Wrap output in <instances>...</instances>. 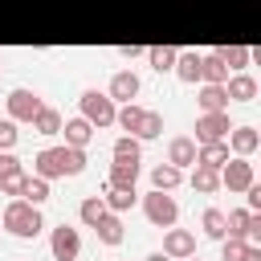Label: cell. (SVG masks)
Returning <instances> with one entry per match:
<instances>
[{
    "mask_svg": "<svg viewBox=\"0 0 261 261\" xmlns=\"http://www.w3.org/2000/svg\"><path fill=\"white\" fill-rule=\"evenodd\" d=\"M86 147H69V143H57V147H41L33 155V175L41 179H65V175H82L86 171Z\"/></svg>",
    "mask_w": 261,
    "mask_h": 261,
    "instance_id": "cell-1",
    "label": "cell"
},
{
    "mask_svg": "<svg viewBox=\"0 0 261 261\" xmlns=\"http://www.w3.org/2000/svg\"><path fill=\"white\" fill-rule=\"evenodd\" d=\"M0 224H4V232L20 237V241H33V237H41L45 216H41V208L29 204L24 196H12V200L4 204V212H0Z\"/></svg>",
    "mask_w": 261,
    "mask_h": 261,
    "instance_id": "cell-2",
    "label": "cell"
},
{
    "mask_svg": "<svg viewBox=\"0 0 261 261\" xmlns=\"http://www.w3.org/2000/svg\"><path fill=\"white\" fill-rule=\"evenodd\" d=\"M77 106H82V118H86L94 130L114 126V110H118V102H114L110 94H102V90H86V94L77 98Z\"/></svg>",
    "mask_w": 261,
    "mask_h": 261,
    "instance_id": "cell-3",
    "label": "cell"
},
{
    "mask_svg": "<svg viewBox=\"0 0 261 261\" xmlns=\"http://www.w3.org/2000/svg\"><path fill=\"white\" fill-rule=\"evenodd\" d=\"M143 216H147L155 228H171V224L179 220V204H175V196H171V192L151 188V192L143 196Z\"/></svg>",
    "mask_w": 261,
    "mask_h": 261,
    "instance_id": "cell-4",
    "label": "cell"
},
{
    "mask_svg": "<svg viewBox=\"0 0 261 261\" xmlns=\"http://www.w3.org/2000/svg\"><path fill=\"white\" fill-rule=\"evenodd\" d=\"M41 106H45L41 94H37V90H24V86L8 90V98H4V110H8L12 122H33V114H37Z\"/></svg>",
    "mask_w": 261,
    "mask_h": 261,
    "instance_id": "cell-5",
    "label": "cell"
},
{
    "mask_svg": "<svg viewBox=\"0 0 261 261\" xmlns=\"http://www.w3.org/2000/svg\"><path fill=\"white\" fill-rule=\"evenodd\" d=\"M49 253H53V261H77V253H82V232L61 220V224L49 232Z\"/></svg>",
    "mask_w": 261,
    "mask_h": 261,
    "instance_id": "cell-6",
    "label": "cell"
},
{
    "mask_svg": "<svg viewBox=\"0 0 261 261\" xmlns=\"http://www.w3.org/2000/svg\"><path fill=\"white\" fill-rule=\"evenodd\" d=\"M232 122H228V110H200L196 118V143H216V139H228Z\"/></svg>",
    "mask_w": 261,
    "mask_h": 261,
    "instance_id": "cell-7",
    "label": "cell"
},
{
    "mask_svg": "<svg viewBox=\"0 0 261 261\" xmlns=\"http://www.w3.org/2000/svg\"><path fill=\"white\" fill-rule=\"evenodd\" d=\"M253 179H257V175H253V163H249L245 155H228V159H224V167H220V188L245 192Z\"/></svg>",
    "mask_w": 261,
    "mask_h": 261,
    "instance_id": "cell-8",
    "label": "cell"
},
{
    "mask_svg": "<svg viewBox=\"0 0 261 261\" xmlns=\"http://www.w3.org/2000/svg\"><path fill=\"white\" fill-rule=\"evenodd\" d=\"M159 253H167L171 261H179V257H192L196 253V232L192 228H163V249Z\"/></svg>",
    "mask_w": 261,
    "mask_h": 261,
    "instance_id": "cell-9",
    "label": "cell"
},
{
    "mask_svg": "<svg viewBox=\"0 0 261 261\" xmlns=\"http://www.w3.org/2000/svg\"><path fill=\"white\" fill-rule=\"evenodd\" d=\"M139 90H143L139 73H135V69H118V73L110 77V90H106V94H110L114 102H135V98H139Z\"/></svg>",
    "mask_w": 261,
    "mask_h": 261,
    "instance_id": "cell-10",
    "label": "cell"
},
{
    "mask_svg": "<svg viewBox=\"0 0 261 261\" xmlns=\"http://www.w3.org/2000/svg\"><path fill=\"white\" fill-rule=\"evenodd\" d=\"M139 159H114L110 163V175H106V188H139Z\"/></svg>",
    "mask_w": 261,
    "mask_h": 261,
    "instance_id": "cell-11",
    "label": "cell"
},
{
    "mask_svg": "<svg viewBox=\"0 0 261 261\" xmlns=\"http://www.w3.org/2000/svg\"><path fill=\"white\" fill-rule=\"evenodd\" d=\"M224 94H228V102H253L257 98V77L253 73H228Z\"/></svg>",
    "mask_w": 261,
    "mask_h": 261,
    "instance_id": "cell-12",
    "label": "cell"
},
{
    "mask_svg": "<svg viewBox=\"0 0 261 261\" xmlns=\"http://www.w3.org/2000/svg\"><path fill=\"white\" fill-rule=\"evenodd\" d=\"M224 143H228V151H232V155H245V159H249V155L261 147V135H257V126H232Z\"/></svg>",
    "mask_w": 261,
    "mask_h": 261,
    "instance_id": "cell-13",
    "label": "cell"
},
{
    "mask_svg": "<svg viewBox=\"0 0 261 261\" xmlns=\"http://www.w3.org/2000/svg\"><path fill=\"white\" fill-rule=\"evenodd\" d=\"M167 163L171 167H192L196 163V139H188V135H175L171 143H167Z\"/></svg>",
    "mask_w": 261,
    "mask_h": 261,
    "instance_id": "cell-14",
    "label": "cell"
},
{
    "mask_svg": "<svg viewBox=\"0 0 261 261\" xmlns=\"http://www.w3.org/2000/svg\"><path fill=\"white\" fill-rule=\"evenodd\" d=\"M61 135H65L69 147H86V143L94 139V126H90L82 114H73V118H61Z\"/></svg>",
    "mask_w": 261,
    "mask_h": 261,
    "instance_id": "cell-15",
    "label": "cell"
},
{
    "mask_svg": "<svg viewBox=\"0 0 261 261\" xmlns=\"http://www.w3.org/2000/svg\"><path fill=\"white\" fill-rule=\"evenodd\" d=\"M232 151H228V143L224 139H216V143H196V163H204V167H224V159H228Z\"/></svg>",
    "mask_w": 261,
    "mask_h": 261,
    "instance_id": "cell-16",
    "label": "cell"
},
{
    "mask_svg": "<svg viewBox=\"0 0 261 261\" xmlns=\"http://www.w3.org/2000/svg\"><path fill=\"white\" fill-rule=\"evenodd\" d=\"M200 110H228V94L220 82H200V94H196Z\"/></svg>",
    "mask_w": 261,
    "mask_h": 261,
    "instance_id": "cell-17",
    "label": "cell"
},
{
    "mask_svg": "<svg viewBox=\"0 0 261 261\" xmlns=\"http://www.w3.org/2000/svg\"><path fill=\"white\" fill-rule=\"evenodd\" d=\"M200 196H212V192H220V171L216 167H204V163H192V179H188Z\"/></svg>",
    "mask_w": 261,
    "mask_h": 261,
    "instance_id": "cell-18",
    "label": "cell"
},
{
    "mask_svg": "<svg viewBox=\"0 0 261 261\" xmlns=\"http://www.w3.org/2000/svg\"><path fill=\"white\" fill-rule=\"evenodd\" d=\"M94 232H98V241H102V245H110V249H114V245H122V237H126V232H122V216H118V212H106V216L94 224Z\"/></svg>",
    "mask_w": 261,
    "mask_h": 261,
    "instance_id": "cell-19",
    "label": "cell"
},
{
    "mask_svg": "<svg viewBox=\"0 0 261 261\" xmlns=\"http://www.w3.org/2000/svg\"><path fill=\"white\" fill-rule=\"evenodd\" d=\"M143 57H147V65H151L155 73H167V69H175V57H179V49H175V45H151Z\"/></svg>",
    "mask_w": 261,
    "mask_h": 261,
    "instance_id": "cell-20",
    "label": "cell"
},
{
    "mask_svg": "<svg viewBox=\"0 0 261 261\" xmlns=\"http://www.w3.org/2000/svg\"><path fill=\"white\" fill-rule=\"evenodd\" d=\"M224 77H228V65L216 57V49L200 53V82H220L224 86Z\"/></svg>",
    "mask_w": 261,
    "mask_h": 261,
    "instance_id": "cell-21",
    "label": "cell"
},
{
    "mask_svg": "<svg viewBox=\"0 0 261 261\" xmlns=\"http://www.w3.org/2000/svg\"><path fill=\"white\" fill-rule=\"evenodd\" d=\"M33 130H37V135H45V139L61 135V110H53V106H41V110L33 114Z\"/></svg>",
    "mask_w": 261,
    "mask_h": 261,
    "instance_id": "cell-22",
    "label": "cell"
},
{
    "mask_svg": "<svg viewBox=\"0 0 261 261\" xmlns=\"http://www.w3.org/2000/svg\"><path fill=\"white\" fill-rule=\"evenodd\" d=\"M179 184H184V171H179V167H171V163L151 167V188H159V192H175Z\"/></svg>",
    "mask_w": 261,
    "mask_h": 261,
    "instance_id": "cell-23",
    "label": "cell"
},
{
    "mask_svg": "<svg viewBox=\"0 0 261 261\" xmlns=\"http://www.w3.org/2000/svg\"><path fill=\"white\" fill-rule=\"evenodd\" d=\"M135 200H139V188H106V196H102V204L110 208V212H126V208H135Z\"/></svg>",
    "mask_w": 261,
    "mask_h": 261,
    "instance_id": "cell-24",
    "label": "cell"
},
{
    "mask_svg": "<svg viewBox=\"0 0 261 261\" xmlns=\"http://www.w3.org/2000/svg\"><path fill=\"white\" fill-rule=\"evenodd\" d=\"M139 122H143V106H139V102H122V106L114 110V126H122L126 135H135Z\"/></svg>",
    "mask_w": 261,
    "mask_h": 261,
    "instance_id": "cell-25",
    "label": "cell"
},
{
    "mask_svg": "<svg viewBox=\"0 0 261 261\" xmlns=\"http://www.w3.org/2000/svg\"><path fill=\"white\" fill-rule=\"evenodd\" d=\"M106 212H110V208L102 204V196H86V200L77 204V220H82L86 228H94V224H98V220H102Z\"/></svg>",
    "mask_w": 261,
    "mask_h": 261,
    "instance_id": "cell-26",
    "label": "cell"
},
{
    "mask_svg": "<svg viewBox=\"0 0 261 261\" xmlns=\"http://www.w3.org/2000/svg\"><path fill=\"white\" fill-rule=\"evenodd\" d=\"M175 77L179 82H200V53L196 49H188V53L175 57Z\"/></svg>",
    "mask_w": 261,
    "mask_h": 261,
    "instance_id": "cell-27",
    "label": "cell"
},
{
    "mask_svg": "<svg viewBox=\"0 0 261 261\" xmlns=\"http://www.w3.org/2000/svg\"><path fill=\"white\" fill-rule=\"evenodd\" d=\"M159 135H163V114H155V110H143V122H139L135 139H139V143H151V139H159Z\"/></svg>",
    "mask_w": 261,
    "mask_h": 261,
    "instance_id": "cell-28",
    "label": "cell"
},
{
    "mask_svg": "<svg viewBox=\"0 0 261 261\" xmlns=\"http://www.w3.org/2000/svg\"><path fill=\"white\" fill-rule=\"evenodd\" d=\"M249 208H228L224 212V237H241L245 241V228H249Z\"/></svg>",
    "mask_w": 261,
    "mask_h": 261,
    "instance_id": "cell-29",
    "label": "cell"
},
{
    "mask_svg": "<svg viewBox=\"0 0 261 261\" xmlns=\"http://www.w3.org/2000/svg\"><path fill=\"white\" fill-rule=\"evenodd\" d=\"M216 57H220L228 69H237V73H241V69L249 65V57H253V53H249L245 45H224V49H216Z\"/></svg>",
    "mask_w": 261,
    "mask_h": 261,
    "instance_id": "cell-30",
    "label": "cell"
},
{
    "mask_svg": "<svg viewBox=\"0 0 261 261\" xmlns=\"http://www.w3.org/2000/svg\"><path fill=\"white\" fill-rule=\"evenodd\" d=\"M110 155H114V159H143V143H139L135 135H118L114 147H110Z\"/></svg>",
    "mask_w": 261,
    "mask_h": 261,
    "instance_id": "cell-31",
    "label": "cell"
},
{
    "mask_svg": "<svg viewBox=\"0 0 261 261\" xmlns=\"http://www.w3.org/2000/svg\"><path fill=\"white\" fill-rule=\"evenodd\" d=\"M200 228H204V237L220 241V237H224V212H220V208H204V216H200Z\"/></svg>",
    "mask_w": 261,
    "mask_h": 261,
    "instance_id": "cell-32",
    "label": "cell"
},
{
    "mask_svg": "<svg viewBox=\"0 0 261 261\" xmlns=\"http://www.w3.org/2000/svg\"><path fill=\"white\" fill-rule=\"evenodd\" d=\"M24 200L41 208V204L49 200V179H41V175H29V179H24Z\"/></svg>",
    "mask_w": 261,
    "mask_h": 261,
    "instance_id": "cell-33",
    "label": "cell"
},
{
    "mask_svg": "<svg viewBox=\"0 0 261 261\" xmlns=\"http://www.w3.org/2000/svg\"><path fill=\"white\" fill-rule=\"evenodd\" d=\"M245 249H249V241H241V237H220V261H241Z\"/></svg>",
    "mask_w": 261,
    "mask_h": 261,
    "instance_id": "cell-34",
    "label": "cell"
},
{
    "mask_svg": "<svg viewBox=\"0 0 261 261\" xmlns=\"http://www.w3.org/2000/svg\"><path fill=\"white\" fill-rule=\"evenodd\" d=\"M24 179H29V171H16V175H8V179H0V192L12 200V196H24Z\"/></svg>",
    "mask_w": 261,
    "mask_h": 261,
    "instance_id": "cell-35",
    "label": "cell"
},
{
    "mask_svg": "<svg viewBox=\"0 0 261 261\" xmlns=\"http://www.w3.org/2000/svg\"><path fill=\"white\" fill-rule=\"evenodd\" d=\"M16 139H20L16 122H12V118H0V151H12V147H16Z\"/></svg>",
    "mask_w": 261,
    "mask_h": 261,
    "instance_id": "cell-36",
    "label": "cell"
},
{
    "mask_svg": "<svg viewBox=\"0 0 261 261\" xmlns=\"http://www.w3.org/2000/svg\"><path fill=\"white\" fill-rule=\"evenodd\" d=\"M16 171H24V163H20L12 151H0V179H8V175H16Z\"/></svg>",
    "mask_w": 261,
    "mask_h": 261,
    "instance_id": "cell-37",
    "label": "cell"
},
{
    "mask_svg": "<svg viewBox=\"0 0 261 261\" xmlns=\"http://www.w3.org/2000/svg\"><path fill=\"white\" fill-rule=\"evenodd\" d=\"M143 53H147L143 45H122V49H118V57H122V61H135V57H143Z\"/></svg>",
    "mask_w": 261,
    "mask_h": 261,
    "instance_id": "cell-38",
    "label": "cell"
},
{
    "mask_svg": "<svg viewBox=\"0 0 261 261\" xmlns=\"http://www.w3.org/2000/svg\"><path fill=\"white\" fill-rule=\"evenodd\" d=\"M241 261H261V245H249V249H245V257H241Z\"/></svg>",
    "mask_w": 261,
    "mask_h": 261,
    "instance_id": "cell-39",
    "label": "cell"
},
{
    "mask_svg": "<svg viewBox=\"0 0 261 261\" xmlns=\"http://www.w3.org/2000/svg\"><path fill=\"white\" fill-rule=\"evenodd\" d=\"M143 261H171V257H167V253H147Z\"/></svg>",
    "mask_w": 261,
    "mask_h": 261,
    "instance_id": "cell-40",
    "label": "cell"
},
{
    "mask_svg": "<svg viewBox=\"0 0 261 261\" xmlns=\"http://www.w3.org/2000/svg\"><path fill=\"white\" fill-rule=\"evenodd\" d=\"M179 261H204V257H200V253H192V257H179Z\"/></svg>",
    "mask_w": 261,
    "mask_h": 261,
    "instance_id": "cell-41",
    "label": "cell"
},
{
    "mask_svg": "<svg viewBox=\"0 0 261 261\" xmlns=\"http://www.w3.org/2000/svg\"><path fill=\"white\" fill-rule=\"evenodd\" d=\"M0 232H4V224H0Z\"/></svg>",
    "mask_w": 261,
    "mask_h": 261,
    "instance_id": "cell-42",
    "label": "cell"
}]
</instances>
